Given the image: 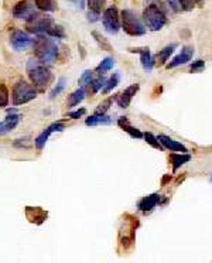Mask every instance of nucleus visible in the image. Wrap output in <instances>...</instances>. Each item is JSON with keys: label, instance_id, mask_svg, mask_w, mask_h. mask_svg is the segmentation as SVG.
Returning <instances> with one entry per match:
<instances>
[{"label": "nucleus", "instance_id": "20", "mask_svg": "<svg viewBox=\"0 0 212 263\" xmlns=\"http://www.w3.org/2000/svg\"><path fill=\"white\" fill-rule=\"evenodd\" d=\"M175 49H177V44H170V46L164 47V49L157 54V57H156V64H157V65H163V64H165L167 59L170 58V55L173 54Z\"/></svg>", "mask_w": 212, "mask_h": 263}, {"label": "nucleus", "instance_id": "40", "mask_svg": "<svg viewBox=\"0 0 212 263\" xmlns=\"http://www.w3.org/2000/svg\"><path fill=\"white\" fill-rule=\"evenodd\" d=\"M75 1V4H77L79 9H84V6H85V0H74Z\"/></svg>", "mask_w": 212, "mask_h": 263}, {"label": "nucleus", "instance_id": "6", "mask_svg": "<svg viewBox=\"0 0 212 263\" xmlns=\"http://www.w3.org/2000/svg\"><path fill=\"white\" fill-rule=\"evenodd\" d=\"M36 97H37V91L23 79L17 81V84L13 88V105L14 106L24 105L30 101L36 99Z\"/></svg>", "mask_w": 212, "mask_h": 263}, {"label": "nucleus", "instance_id": "31", "mask_svg": "<svg viewBox=\"0 0 212 263\" xmlns=\"http://www.w3.org/2000/svg\"><path fill=\"white\" fill-rule=\"evenodd\" d=\"M7 104H9V91L6 85L0 84V107L7 106Z\"/></svg>", "mask_w": 212, "mask_h": 263}, {"label": "nucleus", "instance_id": "11", "mask_svg": "<svg viewBox=\"0 0 212 263\" xmlns=\"http://www.w3.org/2000/svg\"><path fill=\"white\" fill-rule=\"evenodd\" d=\"M194 55V49L191 46H185L183 50H181V53L177 55V57H174L168 64H167V69H173L175 67H180V65H184V64H187L188 61H191Z\"/></svg>", "mask_w": 212, "mask_h": 263}, {"label": "nucleus", "instance_id": "17", "mask_svg": "<svg viewBox=\"0 0 212 263\" xmlns=\"http://www.w3.org/2000/svg\"><path fill=\"white\" fill-rule=\"evenodd\" d=\"M160 203V195L159 194H152L145 197L140 203H139V210L143 211V212H149L152 211L153 208H156V205Z\"/></svg>", "mask_w": 212, "mask_h": 263}, {"label": "nucleus", "instance_id": "3", "mask_svg": "<svg viewBox=\"0 0 212 263\" xmlns=\"http://www.w3.org/2000/svg\"><path fill=\"white\" fill-rule=\"evenodd\" d=\"M34 46V53H36V58L40 59L43 64H53L58 55V46L57 41L50 37L40 34L37 39L33 41Z\"/></svg>", "mask_w": 212, "mask_h": 263}, {"label": "nucleus", "instance_id": "41", "mask_svg": "<svg viewBox=\"0 0 212 263\" xmlns=\"http://www.w3.org/2000/svg\"><path fill=\"white\" fill-rule=\"evenodd\" d=\"M168 180H171V177H170V175H165V177L163 178V181H161V184L164 185L167 181H168Z\"/></svg>", "mask_w": 212, "mask_h": 263}, {"label": "nucleus", "instance_id": "18", "mask_svg": "<svg viewBox=\"0 0 212 263\" xmlns=\"http://www.w3.org/2000/svg\"><path fill=\"white\" fill-rule=\"evenodd\" d=\"M191 160V156L188 153H173L170 155V161L173 164V171L175 173L181 166H184L185 163H188Z\"/></svg>", "mask_w": 212, "mask_h": 263}, {"label": "nucleus", "instance_id": "7", "mask_svg": "<svg viewBox=\"0 0 212 263\" xmlns=\"http://www.w3.org/2000/svg\"><path fill=\"white\" fill-rule=\"evenodd\" d=\"M102 23L107 33L116 34L120 30V21H119V11L115 6H110L104 11L102 14Z\"/></svg>", "mask_w": 212, "mask_h": 263}, {"label": "nucleus", "instance_id": "25", "mask_svg": "<svg viewBox=\"0 0 212 263\" xmlns=\"http://www.w3.org/2000/svg\"><path fill=\"white\" fill-rule=\"evenodd\" d=\"M106 79L101 75V77H98L97 79H92L89 84H88V92H91V94H97L99 89H102V87L105 85Z\"/></svg>", "mask_w": 212, "mask_h": 263}, {"label": "nucleus", "instance_id": "38", "mask_svg": "<svg viewBox=\"0 0 212 263\" xmlns=\"http://www.w3.org/2000/svg\"><path fill=\"white\" fill-rule=\"evenodd\" d=\"M98 19H99V14H98V13H95V11H91V10L88 11V20H89V21H92V23H94V21H97Z\"/></svg>", "mask_w": 212, "mask_h": 263}, {"label": "nucleus", "instance_id": "34", "mask_svg": "<svg viewBox=\"0 0 212 263\" xmlns=\"http://www.w3.org/2000/svg\"><path fill=\"white\" fill-rule=\"evenodd\" d=\"M94 79V71H91V69H87L82 75H81V78H79V85L84 88L87 87L88 84L91 82Z\"/></svg>", "mask_w": 212, "mask_h": 263}, {"label": "nucleus", "instance_id": "39", "mask_svg": "<svg viewBox=\"0 0 212 263\" xmlns=\"http://www.w3.org/2000/svg\"><path fill=\"white\" fill-rule=\"evenodd\" d=\"M19 142H16L14 143V146H24V147H29V143H27V140H29V137H24V139H17Z\"/></svg>", "mask_w": 212, "mask_h": 263}, {"label": "nucleus", "instance_id": "13", "mask_svg": "<svg viewBox=\"0 0 212 263\" xmlns=\"http://www.w3.org/2000/svg\"><path fill=\"white\" fill-rule=\"evenodd\" d=\"M139 88H140L139 87V84H135V85H132V87L126 88L123 92H120V94L115 98L116 104L120 107L126 109V107L130 105V102H132V99H133V97L136 95V92L139 91Z\"/></svg>", "mask_w": 212, "mask_h": 263}, {"label": "nucleus", "instance_id": "12", "mask_svg": "<svg viewBox=\"0 0 212 263\" xmlns=\"http://www.w3.org/2000/svg\"><path fill=\"white\" fill-rule=\"evenodd\" d=\"M34 13L33 10V4L30 3L29 0H20L14 4L13 7V16L16 19H29L30 16Z\"/></svg>", "mask_w": 212, "mask_h": 263}, {"label": "nucleus", "instance_id": "29", "mask_svg": "<svg viewBox=\"0 0 212 263\" xmlns=\"http://www.w3.org/2000/svg\"><path fill=\"white\" fill-rule=\"evenodd\" d=\"M65 85H67V79L65 78H61L59 81L57 82V85H55V88L51 91V94H50V98L51 99H54L55 97H58L64 89H65Z\"/></svg>", "mask_w": 212, "mask_h": 263}, {"label": "nucleus", "instance_id": "33", "mask_svg": "<svg viewBox=\"0 0 212 263\" xmlns=\"http://www.w3.org/2000/svg\"><path fill=\"white\" fill-rule=\"evenodd\" d=\"M198 1H201V0H178L180 7H181V10H184V11H191V10L195 9V4H197Z\"/></svg>", "mask_w": 212, "mask_h": 263}, {"label": "nucleus", "instance_id": "15", "mask_svg": "<svg viewBox=\"0 0 212 263\" xmlns=\"http://www.w3.org/2000/svg\"><path fill=\"white\" fill-rule=\"evenodd\" d=\"M130 53H137L140 54V62H142V67L146 71H152L153 65H155V61L152 58V54H150V49L149 47H143V49H129Z\"/></svg>", "mask_w": 212, "mask_h": 263}, {"label": "nucleus", "instance_id": "1", "mask_svg": "<svg viewBox=\"0 0 212 263\" xmlns=\"http://www.w3.org/2000/svg\"><path fill=\"white\" fill-rule=\"evenodd\" d=\"M26 27L30 33H34V34H46L53 39L65 37V31L61 26L55 24L51 17L40 14V13H33L29 19L26 20Z\"/></svg>", "mask_w": 212, "mask_h": 263}, {"label": "nucleus", "instance_id": "21", "mask_svg": "<svg viewBox=\"0 0 212 263\" xmlns=\"http://www.w3.org/2000/svg\"><path fill=\"white\" fill-rule=\"evenodd\" d=\"M88 126H97V125H110L112 123V119L106 115H99V113H95L92 116L87 117L85 120Z\"/></svg>", "mask_w": 212, "mask_h": 263}, {"label": "nucleus", "instance_id": "24", "mask_svg": "<svg viewBox=\"0 0 212 263\" xmlns=\"http://www.w3.org/2000/svg\"><path fill=\"white\" fill-rule=\"evenodd\" d=\"M113 65H115V59L112 57H106V58L102 59V62L97 67V72L99 75H104L109 69L113 68Z\"/></svg>", "mask_w": 212, "mask_h": 263}, {"label": "nucleus", "instance_id": "36", "mask_svg": "<svg viewBox=\"0 0 212 263\" xmlns=\"http://www.w3.org/2000/svg\"><path fill=\"white\" fill-rule=\"evenodd\" d=\"M85 113H87V110H85V109H79V110H75V112L68 113V116L71 117V119H79L81 116H84Z\"/></svg>", "mask_w": 212, "mask_h": 263}, {"label": "nucleus", "instance_id": "8", "mask_svg": "<svg viewBox=\"0 0 212 263\" xmlns=\"http://www.w3.org/2000/svg\"><path fill=\"white\" fill-rule=\"evenodd\" d=\"M33 41L34 40L31 39L27 33H24L21 30L13 31L11 36H10V46L16 51H26L33 46Z\"/></svg>", "mask_w": 212, "mask_h": 263}, {"label": "nucleus", "instance_id": "10", "mask_svg": "<svg viewBox=\"0 0 212 263\" xmlns=\"http://www.w3.org/2000/svg\"><path fill=\"white\" fill-rule=\"evenodd\" d=\"M26 218L31 224L41 225L44 221H47L49 212L44 211L41 207H26Z\"/></svg>", "mask_w": 212, "mask_h": 263}, {"label": "nucleus", "instance_id": "19", "mask_svg": "<svg viewBox=\"0 0 212 263\" xmlns=\"http://www.w3.org/2000/svg\"><path fill=\"white\" fill-rule=\"evenodd\" d=\"M117 125L122 127V129H123L125 132H127V133H129L130 136L135 137V139H142V137H143V133H142V132H140L139 129H136V127L132 126V125L129 123V120H127V119H126L125 116L120 117V119L117 120Z\"/></svg>", "mask_w": 212, "mask_h": 263}, {"label": "nucleus", "instance_id": "9", "mask_svg": "<svg viewBox=\"0 0 212 263\" xmlns=\"http://www.w3.org/2000/svg\"><path fill=\"white\" fill-rule=\"evenodd\" d=\"M65 129V126H64V123L62 122H55V123H53V125H50L43 133H40L39 136L36 137V140H34V143H36V147L39 149V150H41L43 147L46 146V143L49 142L50 136L54 133V132H62Z\"/></svg>", "mask_w": 212, "mask_h": 263}, {"label": "nucleus", "instance_id": "22", "mask_svg": "<svg viewBox=\"0 0 212 263\" xmlns=\"http://www.w3.org/2000/svg\"><path fill=\"white\" fill-rule=\"evenodd\" d=\"M84 98H85V89H84V88H79L78 91L72 92V94L69 95V98L67 99V105L69 107L77 106V105H79V104L84 101Z\"/></svg>", "mask_w": 212, "mask_h": 263}, {"label": "nucleus", "instance_id": "27", "mask_svg": "<svg viewBox=\"0 0 212 263\" xmlns=\"http://www.w3.org/2000/svg\"><path fill=\"white\" fill-rule=\"evenodd\" d=\"M92 36L95 37L97 40V43L99 44V47L102 50H105V51H112V46H110V43L107 41V40L102 36V34H99L98 31H92Z\"/></svg>", "mask_w": 212, "mask_h": 263}, {"label": "nucleus", "instance_id": "16", "mask_svg": "<svg viewBox=\"0 0 212 263\" xmlns=\"http://www.w3.org/2000/svg\"><path fill=\"white\" fill-rule=\"evenodd\" d=\"M20 116L16 113H11L9 116H6V119L3 122H0V136L10 133L11 130H14L16 126L19 125Z\"/></svg>", "mask_w": 212, "mask_h": 263}, {"label": "nucleus", "instance_id": "30", "mask_svg": "<svg viewBox=\"0 0 212 263\" xmlns=\"http://www.w3.org/2000/svg\"><path fill=\"white\" fill-rule=\"evenodd\" d=\"M143 137L146 139V142L150 145V146H153L155 149H159V150H163V146H161V143L159 142V139L155 136V135H152L150 132H147L143 135Z\"/></svg>", "mask_w": 212, "mask_h": 263}, {"label": "nucleus", "instance_id": "23", "mask_svg": "<svg viewBox=\"0 0 212 263\" xmlns=\"http://www.w3.org/2000/svg\"><path fill=\"white\" fill-rule=\"evenodd\" d=\"M36 7L41 11H54L57 10V4L54 0H34Z\"/></svg>", "mask_w": 212, "mask_h": 263}, {"label": "nucleus", "instance_id": "26", "mask_svg": "<svg viewBox=\"0 0 212 263\" xmlns=\"http://www.w3.org/2000/svg\"><path fill=\"white\" fill-rule=\"evenodd\" d=\"M119 81H120V75L119 74H113L110 78L107 79L105 82V85H104V94H107V92H110L113 88L117 87V84H119Z\"/></svg>", "mask_w": 212, "mask_h": 263}, {"label": "nucleus", "instance_id": "2", "mask_svg": "<svg viewBox=\"0 0 212 263\" xmlns=\"http://www.w3.org/2000/svg\"><path fill=\"white\" fill-rule=\"evenodd\" d=\"M27 74H29L30 81L33 82V85L37 88V91L44 92L53 82V74L46 64H43L40 59L30 58L27 62Z\"/></svg>", "mask_w": 212, "mask_h": 263}, {"label": "nucleus", "instance_id": "14", "mask_svg": "<svg viewBox=\"0 0 212 263\" xmlns=\"http://www.w3.org/2000/svg\"><path fill=\"white\" fill-rule=\"evenodd\" d=\"M157 139H159V142L161 143V146L165 147V149H168L170 152H181V153H187V152H188L187 147L184 146L183 143L174 140L171 137L165 136V135H159Z\"/></svg>", "mask_w": 212, "mask_h": 263}, {"label": "nucleus", "instance_id": "42", "mask_svg": "<svg viewBox=\"0 0 212 263\" xmlns=\"http://www.w3.org/2000/svg\"><path fill=\"white\" fill-rule=\"evenodd\" d=\"M211 181H212V175H211Z\"/></svg>", "mask_w": 212, "mask_h": 263}, {"label": "nucleus", "instance_id": "4", "mask_svg": "<svg viewBox=\"0 0 212 263\" xmlns=\"http://www.w3.org/2000/svg\"><path fill=\"white\" fill-rule=\"evenodd\" d=\"M143 19H145L147 27L152 31H159L167 24V16H165V7L160 0L152 1L143 11Z\"/></svg>", "mask_w": 212, "mask_h": 263}, {"label": "nucleus", "instance_id": "28", "mask_svg": "<svg viewBox=\"0 0 212 263\" xmlns=\"http://www.w3.org/2000/svg\"><path fill=\"white\" fill-rule=\"evenodd\" d=\"M106 4V0H88V7L91 11H95L98 14H101V11Z\"/></svg>", "mask_w": 212, "mask_h": 263}, {"label": "nucleus", "instance_id": "37", "mask_svg": "<svg viewBox=\"0 0 212 263\" xmlns=\"http://www.w3.org/2000/svg\"><path fill=\"white\" fill-rule=\"evenodd\" d=\"M167 1H168V6H170V7H171L175 13H178V11L181 10L178 0H167Z\"/></svg>", "mask_w": 212, "mask_h": 263}, {"label": "nucleus", "instance_id": "32", "mask_svg": "<svg viewBox=\"0 0 212 263\" xmlns=\"http://www.w3.org/2000/svg\"><path fill=\"white\" fill-rule=\"evenodd\" d=\"M113 99H115V98L110 97V98H107V99H105L104 102H101V104H99V106L97 107V110H95V113H99V115H105L106 110H107V109H109V106L112 105Z\"/></svg>", "mask_w": 212, "mask_h": 263}, {"label": "nucleus", "instance_id": "35", "mask_svg": "<svg viewBox=\"0 0 212 263\" xmlns=\"http://www.w3.org/2000/svg\"><path fill=\"white\" fill-rule=\"evenodd\" d=\"M204 67H205V62L203 59H198L191 65V72H203Z\"/></svg>", "mask_w": 212, "mask_h": 263}, {"label": "nucleus", "instance_id": "5", "mask_svg": "<svg viewBox=\"0 0 212 263\" xmlns=\"http://www.w3.org/2000/svg\"><path fill=\"white\" fill-rule=\"evenodd\" d=\"M122 29L125 30L126 34H129L132 37H139V36L146 34L145 24L140 21V19L132 10L129 9L122 11Z\"/></svg>", "mask_w": 212, "mask_h": 263}]
</instances>
